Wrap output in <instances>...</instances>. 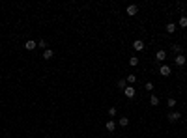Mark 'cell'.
I'll list each match as a JSON object with an SVG mask.
<instances>
[{
  "label": "cell",
  "mask_w": 187,
  "mask_h": 138,
  "mask_svg": "<svg viewBox=\"0 0 187 138\" xmlns=\"http://www.w3.org/2000/svg\"><path fill=\"white\" fill-rule=\"evenodd\" d=\"M180 118H182V112H169L166 114V120H169L170 123H176Z\"/></svg>",
  "instance_id": "1"
},
{
  "label": "cell",
  "mask_w": 187,
  "mask_h": 138,
  "mask_svg": "<svg viewBox=\"0 0 187 138\" xmlns=\"http://www.w3.org/2000/svg\"><path fill=\"white\" fill-rule=\"evenodd\" d=\"M159 73L163 75V77H170L172 75V69H170V65H166V64H163L161 67H159Z\"/></svg>",
  "instance_id": "2"
},
{
  "label": "cell",
  "mask_w": 187,
  "mask_h": 138,
  "mask_svg": "<svg viewBox=\"0 0 187 138\" xmlns=\"http://www.w3.org/2000/svg\"><path fill=\"white\" fill-rule=\"evenodd\" d=\"M125 13L129 15V17H133V15H137V13H138V6H137V4H131V6H127Z\"/></svg>",
  "instance_id": "3"
},
{
  "label": "cell",
  "mask_w": 187,
  "mask_h": 138,
  "mask_svg": "<svg viewBox=\"0 0 187 138\" xmlns=\"http://www.w3.org/2000/svg\"><path fill=\"white\" fill-rule=\"evenodd\" d=\"M135 93H137V90H135L133 86H127V88L124 90V95L127 97V99H133V97H135Z\"/></svg>",
  "instance_id": "4"
},
{
  "label": "cell",
  "mask_w": 187,
  "mask_h": 138,
  "mask_svg": "<svg viewBox=\"0 0 187 138\" xmlns=\"http://www.w3.org/2000/svg\"><path fill=\"white\" fill-rule=\"evenodd\" d=\"M185 62H187V56H184V54H178V56L174 58V64H176L178 67H182V65H185Z\"/></svg>",
  "instance_id": "5"
},
{
  "label": "cell",
  "mask_w": 187,
  "mask_h": 138,
  "mask_svg": "<svg viewBox=\"0 0 187 138\" xmlns=\"http://www.w3.org/2000/svg\"><path fill=\"white\" fill-rule=\"evenodd\" d=\"M133 49L137 50V52L144 50V41H140V39H135V41H133Z\"/></svg>",
  "instance_id": "6"
},
{
  "label": "cell",
  "mask_w": 187,
  "mask_h": 138,
  "mask_svg": "<svg viewBox=\"0 0 187 138\" xmlns=\"http://www.w3.org/2000/svg\"><path fill=\"white\" fill-rule=\"evenodd\" d=\"M105 129H107L109 133H114V129H116V121H114V120H109V121L105 123Z\"/></svg>",
  "instance_id": "7"
},
{
  "label": "cell",
  "mask_w": 187,
  "mask_h": 138,
  "mask_svg": "<svg viewBox=\"0 0 187 138\" xmlns=\"http://www.w3.org/2000/svg\"><path fill=\"white\" fill-rule=\"evenodd\" d=\"M155 60H157V62L166 60V52H165V50H157V52H155Z\"/></svg>",
  "instance_id": "8"
},
{
  "label": "cell",
  "mask_w": 187,
  "mask_h": 138,
  "mask_svg": "<svg viewBox=\"0 0 187 138\" xmlns=\"http://www.w3.org/2000/svg\"><path fill=\"white\" fill-rule=\"evenodd\" d=\"M36 47H38V43H36V41H32V39H28V41L25 43V49H26V50H34Z\"/></svg>",
  "instance_id": "9"
},
{
  "label": "cell",
  "mask_w": 187,
  "mask_h": 138,
  "mask_svg": "<svg viewBox=\"0 0 187 138\" xmlns=\"http://www.w3.org/2000/svg\"><path fill=\"white\" fill-rule=\"evenodd\" d=\"M53 56H54V50H53V49H47V50H43V60H51Z\"/></svg>",
  "instance_id": "10"
},
{
  "label": "cell",
  "mask_w": 187,
  "mask_h": 138,
  "mask_svg": "<svg viewBox=\"0 0 187 138\" xmlns=\"http://www.w3.org/2000/svg\"><path fill=\"white\" fill-rule=\"evenodd\" d=\"M118 125H120V127H127V125H129V118H120V120H118Z\"/></svg>",
  "instance_id": "11"
},
{
  "label": "cell",
  "mask_w": 187,
  "mask_h": 138,
  "mask_svg": "<svg viewBox=\"0 0 187 138\" xmlns=\"http://www.w3.org/2000/svg\"><path fill=\"white\" fill-rule=\"evenodd\" d=\"M127 86H129V84H127L125 78H120V80H118V88H120V90H125Z\"/></svg>",
  "instance_id": "12"
},
{
  "label": "cell",
  "mask_w": 187,
  "mask_h": 138,
  "mask_svg": "<svg viewBox=\"0 0 187 138\" xmlns=\"http://www.w3.org/2000/svg\"><path fill=\"white\" fill-rule=\"evenodd\" d=\"M150 105L157 106V105H159V97H157V95H153V93H152V95H150Z\"/></svg>",
  "instance_id": "13"
},
{
  "label": "cell",
  "mask_w": 187,
  "mask_h": 138,
  "mask_svg": "<svg viewBox=\"0 0 187 138\" xmlns=\"http://www.w3.org/2000/svg\"><path fill=\"white\" fill-rule=\"evenodd\" d=\"M166 32L174 34V32H176V24H174V22H169V24H166Z\"/></svg>",
  "instance_id": "14"
},
{
  "label": "cell",
  "mask_w": 187,
  "mask_h": 138,
  "mask_svg": "<svg viewBox=\"0 0 187 138\" xmlns=\"http://www.w3.org/2000/svg\"><path fill=\"white\" fill-rule=\"evenodd\" d=\"M38 47H39V49H43V50H47V49H49V45H47V41H45V39H39V41H38Z\"/></svg>",
  "instance_id": "15"
},
{
  "label": "cell",
  "mask_w": 187,
  "mask_h": 138,
  "mask_svg": "<svg viewBox=\"0 0 187 138\" xmlns=\"http://www.w3.org/2000/svg\"><path fill=\"white\" fill-rule=\"evenodd\" d=\"M125 80H127V84H133V82H137V75H127Z\"/></svg>",
  "instance_id": "16"
},
{
  "label": "cell",
  "mask_w": 187,
  "mask_h": 138,
  "mask_svg": "<svg viewBox=\"0 0 187 138\" xmlns=\"http://www.w3.org/2000/svg\"><path fill=\"white\" fill-rule=\"evenodd\" d=\"M129 65L137 67V65H138V58H137V56H131V58H129Z\"/></svg>",
  "instance_id": "17"
},
{
  "label": "cell",
  "mask_w": 187,
  "mask_h": 138,
  "mask_svg": "<svg viewBox=\"0 0 187 138\" xmlns=\"http://www.w3.org/2000/svg\"><path fill=\"white\" fill-rule=\"evenodd\" d=\"M172 50H174V52H176V54H182V45H178V43H174V45H172Z\"/></svg>",
  "instance_id": "18"
},
{
  "label": "cell",
  "mask_w": 187,
  "mask_h": 138,
  "mask_svg": "<svg viewBox=\"0 0 187 138\" xmlns=\"http://www.w3.org/2000/svg\"><path fill=\"white\" fill-rule=\"evenodd\" d=\"M180 26H182V28H187V17H185V15H182V19H180Z\"/></svg>",
  "instance_id": "19"
},
{
  "label": "cell",
  "mask_w": 187,
  "mask_h": 138,
  "mask_svg": "<svg viewBox=\"0 0 187 138\" xmlns=\"http://www.w3.org/2000/svg\"><path fill=\"white\" fill-rule=\"evenodd\" d=\"M166 105H169V108H174V106H176V99H174V97H170Z\"/></svg>",
  "instance_id": "20"
},
{
  "label": "cell",
  "mask_w": 187,
  "mask_h": 138,
  "mask_svg": "<svg viewBox=\"0 0 187 138\" xmlns=\"http://www.w3.org/2000/svg\"><path fill=\"white\" fill-rule=\"evenodd\" d=\"M114 116H116V108L110 106V108H109V118H114Z\"/></svg>",
  "instance_id": "21"
},
{
  "label": "cell",
  "mask_w": 187,
  "mask_h": 138,
  "mask_svg": "<svg viewBox=\"0 0 187 138\" xmlns=\"http://www.w3.org/2000/svg\"><path fill=\"white\" fill-rule=\"evenodd\" d=\"M144 88L148 90V92H152V90H153V84H152V82H146V84H144Z\"/></svg>",
  "instance_id": "22"
}]
</instances>
